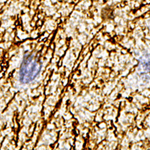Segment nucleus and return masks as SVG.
Masks as SVG:
<instances>
[{
  "mask_svg": "<svg viewBox=\"0 0 150 150\" xmlns=\"http://www.w3.org/2000/svg\"><path fill=\"white\" fill-rule=\"evenodd\" d=\"M41 65L38 60L33 56H29L24 59L20 69V81L23 84L33 82L38 77L41 71Z\"/></svg>",
  "mask_w": 150,
  "mask_h": 150,
  "instance_id": "1",
  "label": "nucleus"
},
{
  "mask_svg": "<svg viewBox=\"0 0 150 150\" xmlns=\"http://www.w3.org/2000/svg\"><path fill=\"white\" fill-rule=\"evenodd\" d=\"M142 65H143V69H145L147 72L150 73V54L144 57Z\"/></svg>",
  "mask_w": 150,
  "mask_h": 150,
  "instance_id": "2",
  "label": "nucleus"
}]
</instances>
